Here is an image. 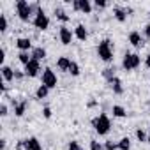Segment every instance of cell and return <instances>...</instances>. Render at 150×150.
Listing matches in <instances>:
<instances>
[{"label":"cell","instance_id":"6da1fadb","mask_svg":"<svg viewBox=\"0 0 150 150\" xmlns=\"http://www.w3.org/2000/svg\"><path fill=\"white\" fill-rule=\"evenodd\" d=\"M92 125H94V129H96L97 134H108L110 129H111V122H110L108 115H104V113L99 115V117H96L92 120Z\"/></svg>","mask_w":150,"mask_h":150},{"label":"cell","instance_id":"7a4b0ae2","mask_svg":"<svg viewBox=\"0 0 150 150\" xmlns=\"http://www.w3.org/2000/svg\"><path fill=\"white\" fill-rule=\"evenodd\" d=\"M97 55L101 60L104 62H111L113 60V48H111V41L110 39H103L97 46Z\"/></svg>","mask_w":150,"mask_h":150},{"label":"cell","instance_id":"3957f363","mask_svg":"<svg viewBox=\"0 0 150 150\" xmlns=\"http://www.w3.org/2000/svg\"><path fill=\"white\" fill-rule=\"evenodd\" d=\"M34 9H39V7L30 6L28 2H25V0H18V2H16V11H18V16H20L21 21H28Z\"/></svg>","mask_w":150,"mask_h":150},{"label":"cell","instance_id":"277c9868","mask_svg":"<svg viewBox=\"0 0 150 150\" xmlns=\"http://www.w3.org/2000/svg\"><path fill=\"white\" fill-rule=\"evenodd\" d=\"M139 64H141L139 55H136V53H125L124 62H122V67H124L125 71H132V69L139 67Z\"/></svg>","mask_w":150,"mask_h":150},{"label":"cell","instance_id":"5b68a950","mask_svg":"<svg viewBox=\"0 0 150 150\" xmlns=\"http://www.w3.org/2000/svg\"><path fill=\"white\" fill-rule=\"evenodd\" d=\"M34 27H35V28H39V30H46V28L50 27V18L44 14V11H42V9H37L35 18H34Z\"/></svg>","mask_w":150,"mask_h":150},{"label":"cell","instance_id":"8992f818","mask_svg":"<svg viewBox=\"0 0 150 150\" xmlns=\"http://www.w3.org/2000/svg\"><path fill=\"white\" fill-rule=\"evenodd\" d=\"M42 85L48 87V88H55L57 87V74L50 67H46L44 72H42Z\"/></svg>","mask_w":150,"mask_h":150},{"label":"cell","instance_id":"52a82bcc","mask_svg":"<svg viewBox=\"0 0 150 150\" xmlns=\"http://www.w3.org/2000/svg\"><path fill=\"white\" fill-rule=\"evenodd\" d=\"M72 9L88 14V13H92V4L88 0H72Z\"/></svg>","mask_w":150,"mask_h":150},{"label":"cell","instance_id":"ba28073f","mask_svg":"<svg viewBox=\"0 0 150 150\" xmlns=\"http://www.w3.org/2000/svg\"><path fill=\"white\" fill-rule=\"evenodd\" d=\"M39 72V60H30L27 65H25V76H30V78H35Z\"/></svg>","mask_w":150,"mask_h":150},{"label":"cell","instance_id":"9c48e42d","mask_svg":"<svg viewBox=\"0 0 150 150\" xmlns=\"http://www.w3.org/2000/svg\"><path fill=\"white\" fill-rule=\"evenodd\" d=\"M60 41H62V44H71V41H72V32H71V28H67V27H60Z\"/></svg>","mask_w":150,"mask_h":150},{"label":"cell","instance_id":"30bf717a","mask_svg":"<svg viewBox=\"0 0 150 150\" xmlns=\"http://www.w3.org/2000/svg\"><path fill=\"white\" fill-rule=\"evenodd\" d=\"M25 148H27V150H42V146H41V143H39L37 138H28V139H25Z\"/></svg>","mask_w":150,"mask_h":150},{"label":"cell","instance_id":"8fae6325","mask_svg":"<svg viewBox=\"0 0 150 150\" xmlns=\"http://www.w3.org/2000/svg\"><path fill=\"white\" fill-rule=\"evenodd\" d=\"M14 74H16V71H13L9 65H2V78H4V81H13Z\"/></svg>","mask_w":150,"mask_h":150},{"label":"cell","instance_id":"7c38bea8","mask_svg":"<svg viewBox=\"0 0 150 150\" xmlns=\"http://www.w3.org/2000/svg\"><path fill=\"white\" fill-rule=\"evenodd\" d=\"M129 42H131L132 46H136V48L143 46V39H141V34H139V32H131V34H129Z\"/></svg>","mask_w":150,"mask_h":150},{"label":"cell","instance_id":"4fadbf2b","mask_svg":"<svg viewBox=\"0 0 150 150\" xmlns=\"http://www.w3.org/2000/svg\"><path fill=\"white\" fill-rule=\"evenodd\" d=\"M16 46H18L21 51H28L30 46H32V41H30L28 37H20V39L16 41Z\"/></svg>","mask_w":150,"mask_h":150},{"label":"cell","instance_id":"5bb4252c","mask_svg":"<svg viewBox=\"0 0 150 150\" xmlns=\"http://www.w3.org/2000/svg\"><path fill=\"white\" fill-rule=\"evenodd\" d=\"M113 14H115L117 21H120V23H124V21L127 20V9H122V7H115V9H113Z\"/></svg>","mask_w":150,"mask_h":150},{"label":"cell","instance_id":"9a60e30c","mask_svg":"<svg viewBox=\"0 0 150 150\" xmlns=\"http://www.w3.org/2000/svg\"><path fill=\"white\" fill-rule=\"evenodd\" d=\"M110 85H111V88H113V92H115L117 96H122V94H124V87H122V81H120L118 78H113V80L110 81Z\"/></svg>","mask_w":150,"mask_h":150},{"label":"cell","instance_id":"2e32d148","mask_svg":"<svg viewBox=\"0 0 150 150\" xmlns=\"http://www.w3.org/2000/svg\"><path fill=\"white\" fill-rule=\"evenodd\" d=\"M71 58H67V57H60L58 60H57V67L60 69V71H69V65H71Z\"/></svg>","mask_w":150,"mask_h":150},{"label":"cell","instance_id":"e0dca14e","mask_svg":"<svg viewBox=\"0 0 150 150\" xmlns=\"http://www.w3.org/2000/svg\"><path fill=\"white\" fill-rule=\"evenodd\" d=\"M74 35H76L80 41H85V39L88 37V32H87V28H85L83 25H78L76 28H74Z\"/></svg>","mask_w":150,"mask_h":150},{"label":"cell","instance_id":"ac0fdd59","mask_svg":"<svg viewBox=\"0 0 150 150\" xmlns=\"http://www.w3.org/2000/svg\"><path fill=\"white\" fill-rule=\"evenodd\" d=\"M32 58H34V60H44V58H46V50L41 48V46L35 48V50L32 51Z\"/></svg>","mask_w":150,"mask_h":150},{"label":"cell","instance_id":"d6986e66","mask_svg":"<svg viewBox=\"0 0 150 150\" xmlns=\"http://www.w3.org/2000/svg\"><path fill=\"white\" fill-rule=\"evenodd\" d=\"M27 101H21V103H18L16 106H14V113H16V117H23L25 115V110H27Z\"/></svg>","mask_w":150,"mask_h":150},{"label":"cell","instance_id":"ffe728a7","mask_svg":"<svg viewBox=\"0 0 150 150\" xmlns=\"http://www.w3.org/2000/svg\"><path fill=\"white\" fill-rule=\"evenodd\" d=\"M103 78L108 80V81H111L113 78H117V76H115V67H108V69H104V71H103Z\"/></svg>","mask_w":150,"mask_h":150},{"label":"cell","instance_id":"44dd1931","mask_svg":"<svg viewBox=\"0 0 150 150\" xmlns=\"http://www.w3.org/2000/svg\"><path fill=\"white\" fill-rule=\"evenodd\" d=\"M55 16H57V20H60L62 23H67V21H69V16H67L65 11H62V9H55Z\"/></svg>","mask_w":150,"mask_h":150},{"label":"cell","instance_id":"7402d4cb","mask_svg":"<svg viewBox=\"0 0 150 150\" xmlns=\"http://www.w3.org/2000/svg\"><path fill=\"white\" fill-rule=\"evenodd\" d=\"M117 145H118V150H129L131 148V139L129 138H122Z\"/></svg>","mask_w":150,"mask_h":150},{"label":"cell","instance_id":"603a6c76","mask_svg":"<svg viewBox=\"0 0 150 150\" xmlns=\"http://www.w3.org/2000/svg\"><path fill=\"white\" fill-rule=\"evenodd\" d=\"M18 60H20V62H21L23 65H27V64H28V62L32 60V55H28L27 51H21V53L18 55Z\"/></svg>","mask_w":150,"mask_h":150},{"label":"cell","instance_id":"cb8c5ba5","mask_svg":"<svg viewBox=\"0 0 150 150\" xmlns=\"http://www.w3.org/2000/svg\"><path fill=\"white\" fill-rule=\"evenodd\" d=\"M48 92H50V88H48V87H44V85H41V87L37 88L35 96H37V99H44V97L48 96Z\"/></svg>","mask_w":150,"mask_h":150},{"label":"cell","instance_id":"d4e9b609","mask_svg":"<svg viewBox=\"0 0 150 150\" xmlns=\"http://www.w3.org/2000/svg\"><path fill=\"white\" fill-rule=\"evenodd\" d=\"M111 111H113V117H118V118H122V117H125V115H127V111H125L122 106H113V110H111Z\"/></svg>","mask_w":150,"mask_h":150},{"label":"cell","instance_id":"484cf974","mask_svg":"<svg viewBox=\"0 0 150 150\" xmlns=\"http://www.w3.org/2000/svg\"><path fill=\"white\" fill-rule=\"evenodd\" d=\"M67 72H71L72 76H78L80 74V65L76 64V62H71V65H69V71Z\"/></svg>","mask_w":150,"mask_h":150},{"label":"cell","instance_id":"4316f807","mask_svg":"<svg viewBox=\"0 0 150 150\" xmlns=\"http://www.w3.org/2000/svg\"><path fill=\"white\" fill-rule=\"evenodd\" d=\"M136 138H138L139 141H148V136H146V132H145L143 129H138V131H136Z\"/></svg>","mask_w":150,"mask_h":150},{"label":"cell","instance_id":"83f0119b","mask_svg":"<svg viewBox=\"0 0 150 150\" xmlns=\"http://www.w3.org/2000/svg\"><path fill=\"white\" fill-rule=\"evenodd\" d=\"M7 30V18L4 14H0V32H6Z\"/></svg>","mask_w":150,"mask_h":150},{"label":"cell","instance_id":"f1b7e54d","mask_svg":"<svg viewBox=\"0 0 150 150\" xmlns=\"http://www.w3.org/2000/svg\"><path fill=\"white\" fill-rule=\"evenodd\" d=\"M67 150H83V148H81V145L78 141H71L69 146H67Z\"/></svg>","mask_w":150,"mask_h":150},{"label":"cell","instance_id":"f546056e","mask_svg":"<svg viewBox=\"0 0 150 150\" xmlns=\"http://www.w3.org/2000/svg\"><path fill=\"white\" fill-rule=\"evenodd\" d=\"M90 150H103V145H101L99 141L92 139V141H90Z\"/></svg>","mask_w":150,"mask_h":150},{"label":"cell","instance_id":"4dcf8cb0","mask_svg":"<svg viewBox=\"0 0 150 150\" xmlns=\"http://www.w3.org/2000/svg\"><path fill=\"white\" fill-rule=\"evenodd\" d=\"M118 148V145H115L113 141H106V145H104V150H117Z\"/></svg>","mask_w":150,"mask_h":150},{"label":"cell","instance_id":"1f68e13d","mask_svg":"<svg viewBox=\"0 0 150 150\" xmlns=\"http://www.w3.org/2000/svg\"><path fill=\"white\" fill-rule=\"evenodd\" d=\"M94 6H96L97 9H103V7H106V2H104V0H96Z\"/></svg>","mask_w":150,"mask_h":150},{"label":"cell","instance_id":"d6a6232c","mask_svg":"<svg viewBox=\"0 0 150 150\" xmlns=\"http://www.w3.org/2000/svg\"><path fill=\"white\" fill-rule=\"evenodd\" d=\"M42 115H44V118H51V110L50 108H44L42 110Z\"/></svg>","mask_w":150,"mask_h":150},{"label":"cell","instance_id":"836d02e7","mask_svg":"<svg viewBox=\"0 0 150 150\" xmlns=\"http://www.w3.org/2000/svg\"><path fill=\"white\" fill-rule=\"evenodd\" d=\"M143 32H145V37H146V39H150V23H148V25H145V30H143Z\"/></svg>","mask_w":150,"mask_h":150},{"label":"cell","instance_id":"e575fe53","mask_svg":"<svg viewBox=\"0 0 150 150\" xmlns=\"http://www.w3.org/2000/svg\"><path fill=\"white\" fill-rule=\"evenodd\" d=\"M0 115H2V117H6V115H7V106H6V104L0 106Z\"/></svg>","mask_w":150,"mask_h":150},{"label":"cell","instance_id":"d590c367","mask_svg":"<svg viewBox=\"0 0 150 150\" xmlns=\"http://www.w3.org/2000/svg\"><path fill=\"white\" fill-rule=\"evenodd\" d=\"M4 58H6V50L2 48L0 50V62H4Z\"/></svg>","mask_w":150,"mask_h":150},{"label":"cell","instance_id":"8d00e7d4","mask_svg":"<svg viewBox=\"0 0 150 150\" xmlns=\"http://www.w3.org/2000/svg\"><path fill=\"white\" fill-rule=\"evenodd\" d=\"M145 65L150 69V55H146V58H145Z\"/></svg>","mask_w":150,"mask_h":150},{"label":"cell","instance_id":"74e56055","mask_svg":"<svg viewBox=\"0 0 150 150\" xmlns=\"http://www.w3.org/2000/svg\"><path fill=\"white\" fill-rule=\"evenodd\" d=\"M14 78H18V80H21V78H23V72H18V71H16V74H14Z\"/></svg>","mask_w":150,"mask_h":150},{"label":"cell","instance_id":"f35d334b","mask_svg":"<svg viewBox=\"0 0 150 150\" xmlns=\"http://www.w3.org/2000/svg\"><path fill=\"white\" fill-rule=\"evenodd\" d=\"M0 148H2V150L6 148V139H0Z\"/></svg>","mask_w":150,"mask_h":150},{"label":"cell","instance_id":"ab89813d","mask_svg":"<svg viewBox=\"0 0 150 150\" xmlns=\"http://www.w3.org/2000/svg\"><path fill=\"white\" fill-rule=\"evenodd\" d=\"M96 104H97V103H96V101H90V103H88V108H94V106H96Z\"/></svg>","mask_w":150,"mask_h":150},{"label":"cell","instance_id":"60d3db41","mask_svg":"<svg viewBox=\"0 0 150 150\" xmlns=\"http://www.w3.org/2000/svg\"><path fill=\"white\" fill-rule=\"evenodd\" d=\"M148 143H150V134H148Z\"/></svg>","mask_w":150,"mask_h":150},{"label":"cell","instance_id":"b9f144b4","mask_svg":"<svg viewBox=\"0 0 150 150\" xmlns=\"http://www.w3.org/2000/svg\"><path fill=\"white\" fill-rule=\"evenodd\" d=\"M148 106H150V101H148Z\"/></svg>","mask_w":150,"mask_h":150}]
</instances>
